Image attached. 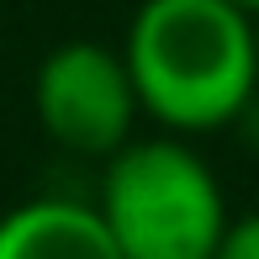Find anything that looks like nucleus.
<instances>
[{
    "label": "nucleus",
    "instance_id": "nucleus-1",
    "mask_svg": "<svg viewBox=\"0 0 259 259\" xmlns=\"http://www.w3.org/2000/svg\"><path fill=\"white\" fill-rule=\"evenodd\" d=\"M122 64L159 133H222L259 101V21L228 0H143L127 21Z\"/></svg>",
    "mask_w": 259,
    "mask_h": 259
},
{
    "label": "nucleus",
    "instance_id": "nucleus-3",
    "mask_svg": "<svg viewBox=\"0 0 259 259\" xmlns=\"http://www.w3.org/2000/svg\"><path fill=\"white\" fill-rule=\"evenodd\" d=\"M42 133L79 159H111L133 143L143 116L122 53L106 42H58L32 79Z\"/></svg>",
    "mask_w": 259,
    "mask_h": 259
},
{
    "label": "nucleus",
    "instance_id": "nucleus-2",
    "mask_svg": "<svg viewBox=\"0 0 259 259\" xmlns=\"http://www.w3.org/2000/svg\"><path fill=\"white\" fill-rule=\"evenodd\" d=\"M96 211L122 259H217L228 238V196L191 138H133L101 164Z\"/></svg>",
    "mask_w": 259,
    "mask_h": 259
},
{
    "label": "nucleus",
    "instance_id": "nucleus-6",
    "mask_svg": "<svg viewBox=\"0 0 259 259\" xmlns=\"http://www.w3.org/2000/svg\"><path fill=\"white\" fill-rule=\"evenodd\" d=\"M238 138H243V143H249L254 148V154H259V101L249 106V111H243L238 116Z\"/></svg>",
    "mask_w": 259,
    "mask_h": 259
},
{
    "label": "nucleus",
    "instance_id": "nucleus-4",
    "mask_svg": "<svg viewBox=\"0 0 259 259\" xmlns=\"http://www.w3.org/2000/svg\"><path fill=\"white\" fill-rule=\"evenodd\" d=\"M0 259H122L96 201L32 196L0 211Z\"/></svg>",
    "mask_w": 259,
    "mask_h": 259
},
{
    "label": "nucleus",
    "instance_id": "nucleus-5",
    "mask_svg": "<svg viewBox=\"0 0 259 259\" xmlns=\"http://www.w3.org/2000/svg\"><path fill=\"white\" fill-rule=\"evenodd\" d=\"M217 259H259V211L233 217V228H228V238H222Z\"/></svg>",
    "mask_w": 259,
    "mask_h": 259
},
{
    "label": "nucleus",
    "instance_id": "nucleus-7",
    "mask_svg": "<svg viewBox=\"0 0 259 259\" xmlns=\"http://www.w3.org/2000/svg\"><path fill=\"white\" fill-rule=\"evenodd\" d=\"M228 6H238L243 16H249V21H259V0H228Z\"/></svg>",
    "mask_w": 259,
    "mask_h": 259
}]
</instances>
